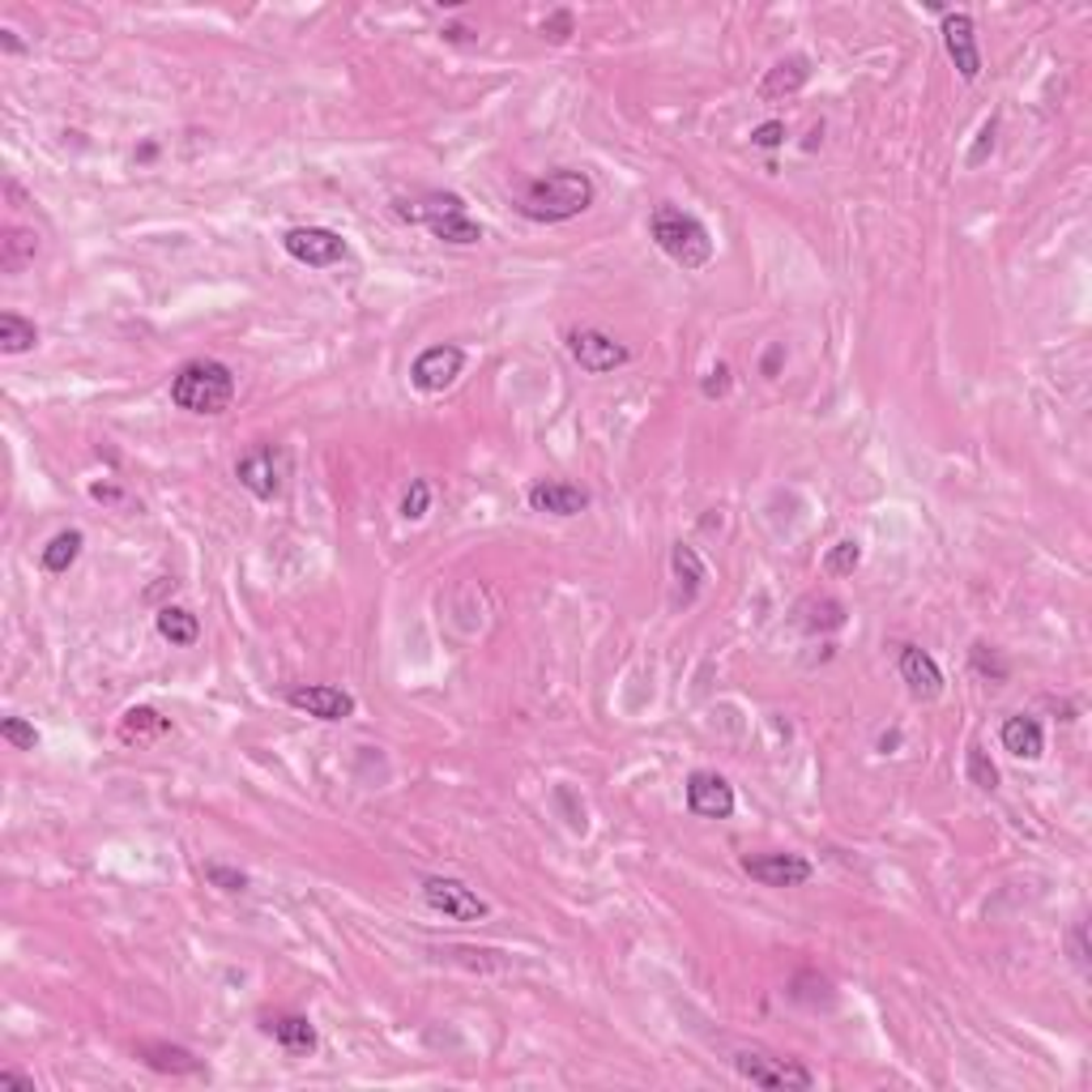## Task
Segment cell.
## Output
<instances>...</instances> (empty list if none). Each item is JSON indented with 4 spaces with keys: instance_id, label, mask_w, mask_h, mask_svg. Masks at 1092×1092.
<instances>
[{
    "instance_id": "b9f144b4",
    "label": "cell",
    "mask_w": 1092,
    "mask_h": 1092,
    "mask_svg": "<svg viewBox=\"0 0 1092 1092\" xmlns=\"http://www.w3.org/2000/svg\"><path fill=\"white\" fill-rule=\"evenodd\" d=\"M781 358H785V346H772L764 354V376H777V367H781Z\"/></svg>"
},
{
    "instance_id": "2e32d148",
    "label": "cell",
    "mask_w": 1092,
    "mask_h": 1092,
    "mask_svg": "<svg viewBox=\"0 0 1092 1092\" xmlns=\"http://www.w3.org/2000/svg\"><path fill=\"white\" fill-rule=\"evenodd\" d=\"M900 678L909 683V696L913 700H922V705H931L943 696V671H939V662H934L927 649H918V644H904L900 649Z\"/></svg>"
},
{
    "instance_id": "f1b7e54d",
    "label": "cell",
    "mask_w": 1092,
    "mask_h": 1092,
    "mask_svg": "<svg viewBox=\"0 0 1092 1092\" xmlns=\"http://www.w3.org/2000/svg\"><path fill=\"white\" fill-rule=\"evenodd\" d=\"M858 564H863V543H858V538H841V543L824 555V568H828L833 577H849Z\"/></svg>"
},
{
    "instance_id": "1f68e13d",
    "label": "cell",
    "mask_w": 1092,
    "mask_h": 1092,
    "mask_svg": "<svg viewBox=\"0 0 1092 1092\" xmlns=\"http://www.w3.org/2000/svg\"><path fill=\"white\" fill-rule=\"evenodd\" d=\"M205 879H210L218 892H226V897L248 892V875H244V870H235V867H223V863H205Z\"/></svg>"
},
{
    "instance_id": "6da1fadb",
    "label": "cell",
    "mask_w": 1092,
    "mask_h": 1092,
    "mask_svg": "<svg viewBox=\"0 0 1092 1092\" xmlns=\"http://www.w3.org/2000/svg\"><path fill=\"white\" fill-rule=\"evenodd\" d=\"M593 205V180L585 171L572 167H559V171H546L538 180H529L521 196H516V210L529 218V223H572L585 210Z\"/></svg>"
},
{
    "instance_id": "ba28073f",
    "label": "cell",
    "mask_w": 1092,
    "mask_h": 1092,
    "mask_svg": "<svg viewBox=\"0 0 1092 1092\" xmlns=\"http://www.w3.org/2000/svg\"><path fill=\"white\" fill-rule=\"evenodd\" d=\"M282 248H287L290 260L308 265V269H329V265H342L346 260V239L329 226H295L282 235Z\"/></svg>"
},
{
    "instance_id": "30bf717a",
    "label": "cell",
    "mask_w": 1092,
    "mask_h": 1092,
    "mask_svg": "<svg viewBox=\"0 0 1092 1092\" xmlns=\"http://www.w3.org/2000/svg\"><path fill=\"white\" fill-rule=\"evenodd\" d=\"M687 811L700 820H730L735 815V785L721 772L696 769L687 777Z\"/></svg>"
},
{
    "instance_id": "7402d4cb",
    "label": "cell",
    "mask_w": 1092,
    "mask_h": 1092,
    "mask_svg": "<svg viewBox=\"0 0 1092 1092\" xmlns=\"http://www.w3.org/2000/svg\"><path fill=\"white\" fill-rule=\"evenodd\" d=\"M39 257V235L26 226H4L0 235V269L4 274H22L26 265H34Z\"/></svg>"
},
{
    "instance_id": "d6986e66",
    "label": "cell",
    "mask_w": 1092,
    "mask_h": 1092,
    "mask_svg": "<svg viewBox=\"0 0 1092 1092\" xmlns=\"http://www.w3.org/2000/svg\"><path fill=\"white\" fill-rule=\"evenodd\" d=\"M265 1032L287 1050V1054H312L317 1050V1028L299 1011H282V1016H265Z\"/></svg>"
},
{
    "instance_id": "d4e9b609",
    "label": "cell",
    "mask_w": 1092,
    "mask_h": 1092,
    "mask_svg": "<svg viewBox=\"0 0 1092 1092\" xmlns=\"http://www.w3.org/2000/svg\"><path fill=\"white\" fill-rule=\"evenodd\" d=\"M799 623L806 632H836V628H845V602L833 593L806 598V602H799Z\"/></svg>"
},
{
    "instance_id": "d6a6232c",
    "label": "cell",
    "mask_w": 1092,
    "mask_h": 1092,
    "mask_svg": "<svg viewBox=\"0 0 1092 1092\" xmlns=\"http://www.w3.org/2000/svg\"><path fill=\"white\" fill-rule=\"evenodd\" d=\"M427 513H431V482L415 479L410 482V491L402 495V516H406V521H422Z\"/></svg>"
},
{
    "instance_id": "277c9868",
    "label": "cell",
    "mask_w": 1092,
    "mask_h": 1092,
    "mask_svg": "<svg viewBox=\"0 0 1092 1092\" xmlns=\"http://www.w3.org/2000/svg\"><path fill=\"white\" fill-rule=\"evenodd\" d=\"M402 218L422 223L440 244H452V248H474V244H482V226L470 218L465 201L457 193H427L418 205H402Z\"/></svg>"
},
{
    "instance_id": "ffe728a7",
    "label": "cell",
    "mask_w": 1092,
    "mask_h": 1092,
    "mask_svg": "<svg viewBox=\"0 0 1092 1092\" xmlns=\"http://www.w3.org/2000/svg\"><path fill=\"white\" fill-rule=\"evenodd\" d=\"M1003 747L1016 756V760H1041V751H1046V730H1041V721L1037 717H1028V713H1016V717H1007L1003 721Z\"/></svg>"
},
{
    "instance_id": "4316f807",
    "label": "cell",
    "mask_w": 1092,
    "mask_h": 1092,
    "mask_svg": "<svg viewBox=\"0 0 1092 1092\" xmlns=\"http://www.w3.org/2000/svg\"><path fill=\"white\" fill-rule=\"evenodd\" d=\"M39 346V329L34 321L18 317V312H0V351L4 354H26Z\"/></svg>"
},
{
    "instance_id": "f546056e",
    "label": "cell",
    "mask_w": 1092,
    "mask_h": 1092,
    "mask_svg": "<svg viewBox=\"0 0 1092 1092\" xmlns=\"http://www.w3.org/2000/svg\"><path fill=\"white\" fill-rule=\"evenodd\" d=\"M0 739L9 742L13 751H34L39 747V730H34L26 717H4L0 721Z\"/></svg>"
},
{
    "instance_id": "3957f363",
    "label": "cell",
    "mask_w": 1092,
    "mask_h": 1092,
    "mask_svg": "<svg viewBox=\"0 0 1092 1092\" xmlns=\"http://www.w3.org/2000/svg\"><path fill=\"white\" fill-rule=\"evenodd\" d=\"M649 235L687 274H700L708 260H713V235H708V226L696 214L678 210V205H657L653 218H649Z\"/></svg>"
},
{
    "instance_id": "cb8c5ba5",
    "label": "cell",
    "mask_w": 1092,
    "mask_h": 1092,
    "mask_svg": "<svg viewBox=\"0 0 1092 1092\" xmlns=\"http://www.w3.org/2000/svg\"><path fill=\"white\" fill-rule=\"evenodd\" d=\"M154 628H159L162 641L175 644V649H189V644L201 641V619L193 611H184V607H162L154 614Z\"/></svg>"
},
{
    "instance_id": "484cf974",
    "label": "cell",
    "mask_w": 1092,
    "mask_h": 1092,
    "mask_svg": "<svg viewBox=\"0 0 1092 1092\" xmlns=\"http://www.w3.org/2000/svg\"><path fill=\"white\" fill-rule=\"evenodd\" d=\"M167 730H171V721L162 717L159 708H146V705L129 708V713H125V721H120V739L125 742L159 739V735H167Z\"/></svg>"
},
{
    "instance_id": "603a6c76",
    "label": "cell",
    "mask_w": 1092,
    "mask_h": 1092,
    "mask_svg": "<svg viewBox=\"0 0 1092 1092\" xmlns=\"http://www.w3.org/2000/svg\"><path fill=\"white\" fill-rule=\"evenodd\" d=\"M82 546H86V534L82 529H61L52 543L43 546V555H39V564H43V572H52V577H65L68 568L82 559Z\"/></svg>"
},
{
    "instance_id": "8fae6325",
    "label": "cell",
    "mask_w": 1092,
    "mask_h": 1092,
    "mask_svg": "<svg viewBox=\"0 0 1092 1092\" xmlns=\"http://www.w3.org/2000/svg\"><path fill=\"white\" fill-rule=\"evenodd\" d=\"M742 870L764 888H803L815 875V867L806 863L803 854H747Z\"/></svg>"
},
{
    "instance_id": "d590c367",
    "label": "cell",
    "mask_w": 1092,
    "mask_h": 1092,
    "mask_svg": "<svg viewBox=\"0 0 1092 1092\" xmlns=\"http://www.w3.org/2000/svg\"><path fill=\"white\" fill-rule=\"evenodd\" d=\"M995 132H998V120H986V125H982V132H977V146H973V150H968V159H964L968 167H982V162L991 159V150H995Z\"/></svg>"
},
{
    "instance_id": "5bb4252c",
    "label": "cell",
    "mask_w": 1092,
    "mask_h": 1092,
    "mask_svg": "<svg viewBox=\"0 0 1092 1092\" xmlns=\"http://www.w3.org/2000/svg\"><path fill=\"white\" fill-rule=\"evenodd\" d=\"M287 705L317 717V721H351L354 717V696L342 687H329V683H308V687H290Z\"/></svg>"
},
{
    "instance_id": "7c38bea8",
    "label": "cell",
    "mask_w": 1092,
    "mask_h": 1092,
    "mask_svg": "<svg viewBox=\"0 0 1092 1092\" xmlns=\"http://www.w3.org/2000/svg\"><path fill=\"white\" fill-rule=\"evenodd\" d=\"M943 47H948V61L956 65L964 82H977L982 77V52H977V26L968 13H943Z\"/></svg>"
},
{
    "instance_id": "ac0fdd59",
    "label": "cell",
    "mask_w": 1092,
    "mask_h": 1092,
    "mask_svg": "<svg viewBox=\"0 0 1092 1092\" xmlns=\"http://www.w3.org/2000/svg\"><path fill=\"white\" fill-rule=\"evenodd\" d=\"M806 82H811V56L794 52V56L777 61V65L764 73V82H760V98H764V103L790 98V95H799Z\"/></svg>"
},
{
    "instance_id": "9c48e42d",
    "label": "cell",
    "mask_w": 1092,
    "mask_h": 1092,
    "mask_svg": "<svg viewBox=\"0 0 1092 1092\" xmlns=\"http://www.w3.org/2000/svg\"><path fill=\"white\" fill-rule=\"evenodd\" d=\"M568 354L577 358L580 372H589V376H607L614 367H623L632 351L611 338V333H602V329H572L568 333Z\"/></svg>"
},
{
    "instance_id": "4dcf8cb0",
    "label": "cell",
    "mask_w": 1092,
    "mask_h": 1092,
    "mask_svg": "<svg viewBox=\"0 0 1092 1092\" xmlns=\"http://www.w3.org/2000/svg\"><path fill=\"white\" fill-rule=\"evenodd\" d=\"M968 662H973V671H977L982 678H995V683L1007 678V662L998 657L991 644H982V641L973 644V649H968Z\"/></svg>"
},
{
    "instance_id": "836d02e7",
    "label": "cell",
    "mask_w": 1092,
    "mask_h": 1092,
    "mask_svg": "<svg viewBox=\"0 0 1092 1092\" xmlns=\"http://www.w3.org/2000/svg\"><path fill=\"white\" fill-rule=\"evenodd\" d=\"M577 31V18H572V9H555V13H546L538 34H543L546 43H568Z\"/></svg>"
},
{
    "instance_id": "8992f818",
    "label": "cell",
    "mask_w": 1092,
    "mask_h": 1092,
    "mask_svg": "<svg viewBox=\"0 0 1092 1092\" xmlns=\"http://www.w3.org/2000/svg\"><path fill=\"white\" fill-rule=\"evenodd\" d=\"M418 892H422V900H427L431 913H440V918H449V922H482V918L491 913V904H486L470 884L449 879V875H427Z\"/></svg>"
},
{
    "instance_id": "83f0119b",
    "label": "cell",
    "mask_w": 1092,
    "mask_h": 1092,
    "mask_svg": "<svg viewBox=\"0 0 1092 1092\" xmlns=\"http://www.w3.org/2000/svg\"><path fill=\"white\" fill-rule=\"evenodd\" d=\"M964 777H968L982 794H995L998 790V769H995V760L986 756L982 742H968V751H964Z\"/></svg>"
},
{
    "instance_id": "52a82bcc",
    "label": "cell",
    "mask_w": 1092,
    "mask_h": 1092,
    "mask_svg": "<svg viewBox=\"0 0 1092 1092\" xmlns=\"http://www.w3.org/2000/svg\"><path fill=\"white\" fill-rule=\"evenodd\" d=\"M235 479L244 491H253L257 500H278L282 495V482H287V452L278 445H253L235 461Z\"/></svg>"
},
{
    "instance_id": "4fadbf2b",
    "label": "cell",
    "mask_w": 1092,
    "mask_h": 1092,
    "mask_svg": "<svg viewBox=\"0 0 1092 1092\" xmlns=\"http://www.w3.org/2000/svg\"><path fill=\"white\" fill-rule=\"evenodd\" d=\"M465 372V351L461 346H431L415 358L410 367V385L418 393H445L449 385H457V376Z\"/></svg>"
},
{
    "instance_id": "7bdbcfd3",
    "label": "cell",
    "mask_w": 1092,
    "mask_h": 1092,
    "mask_svg": "<svg viewBox=\"0 0 1092 1092\" xmlns=\"http://www.w3.org/2000/svg\"><path fill=\"white\" fill-rule=\"evenodd\" d=\"M445 34V43H470L474 39V31H465V26H449V31H440Z\"/></svg>"
},
{
    "instance_id": "8d00e7d4",
    "label": "cell",
    "mask_w": 1092,
    "mask_h": 1092,
    "mask_svg": "<svg viewBox=\"0 0 1092 1092\" xmlns=\"http://www.w3.org/2000/svg\"><path fill=\"white\" fill-rule=\"evenodd\" d=\"M751 146H760V150H777V146H785V125H781V120H764L760 129L751 132Z\"/></svg>"
},
{
    "instance_id": "60d3db41",
    "label": "cell",
    "mask_w": 1092,
    "mask_h": 1092,
    "mask_svg": "<svg viewBox=\"0 0 1092 1092\" xmlns=\"http://www.w3.org/2000/svg\"><path fill=\"white\" fill-rule=\"evenodd\" d=\"M90 495H95L98 504H120V500H125V495H120L116 486H103V482H95V486H90Z\"/></svg>"
},
{
    "instance_id": "9a60e30c",
    "label": "cell",
    "mask_w": 1092,
    "mask_h": 1092,
    "mask_svg": "<svg viewBox=\"0 0 1092 1092\" xmlns=\"http://www.w3.org/2000/svg\"><path fill=\"white\" fill-rule=\"evenodd\" d=\"M525 500H529L534 513H546V516H580L589 508V491L577 486V482H564V479H538L529 491H525Z\"/></svg>"
},
{
    "instance_id": "44dd1931",
    "label": "cell",
    "mask_w": 1092,
    "mask_h": 1092,
    "mask_svg": "<svg viewBox=\"0 0 1092 1092\" xmlns=\"http://www.w3.org/2000/svg\"><path fill=\"white\" fill-rule=\"evenodd\" d=\"M671 568H675V580H678V607H692L708 580L705 559L696 555V546L678 543L675 550H671Z\"/></svg>"
},
{
    "instance_id": "5b68a950",
    "label": "cell",
    "mask_w": 1092,
    "mask_h": 1092,
    "mask_svg": "<svg viewBox=\"0 0 1092 1092\" xmlns=\"http://www.w3.org/2000/svg\"><path fill=\"white\" fill-rule=\"evenodd\" d=\"M735 1071H739L747 1084L756 1089H785V1092H806L815 1089V1071L799 1059H777L764 1050H739L735 1054Z\"/></svg>"
},
{
    "instance_id": "e0dca14e",
    "label": "cell",
    "mask_w": 1092,
    "mask_h": 1092,
    "mask_svg": "<svg viewBox=\"0 0 1092 1092\" xmlns=\"http://www.w3.org/2000/svg\"><path fill=\"white\" fill-rule=\"evenodd\" d=\"M132 1054L159 1075H205V1062L196 1059L193 1050L171 1046V1041H137Z\"/></svg>"
},
{
    "instance_id": "74e56055",
    "label": "cell",
    "mask_w": 1092,
    "mask_h": 1092,
    "mask_svg": "<svg viewBox=\"0 0 1092 1092\" xmlns=\"http://www.w3.org/2000/svg\"><path fill=\"white\" fill-rule=\"evenodd\" d=\"M1067 948H1071V961L1080 973H1089V943H1084V922H1075L1071 931H1067Z\"/></svg>"
},
{
    "instance_id": "7a4b0ae2",
    "label": "cell",
    "mask_w": 1092,
    "mask_h": 1092,
    "mask_svg": "<svg viewBox=\"0 0 1092 1092\" xmlns=\"http://www.w3.org/2000/svg\"><path fill=\"white\" fill-rule=\"evenodd\" d=\"M171 402L189 415L214 418L226 415L231 402H235V372L218 363V358H193L175 372L171 381Z\"/></svg>"
},
{
    "instance_id": "f35d334b",
    "label": "cell",
    "mask_w": 1092,
    "mask_h": 1092,
    "mask_svg": "<svg viewBox=\"0 0 1092 1092\" xmlns=\"http://www.w3.org/2000/svg\"><path fill=\"white\" fill-rule=\"evenodd\" d=\"M0 1089L34 1092V1080H31V1075H22V1071H13V1067H4V1071H0Z\"/></svg>"
},
{
    "instance_id": "e575fe53",
    "label": "cell",
    "mask_w": 1092,
    "mask_h": 1092,
    "mask_svg": "<svg viewBox=\"0 0 1092 1092\" xmlns=\"http://www.w3.org/2000/svg\"><path fill=\"white\" fill-rule=\"evenodd\" d=\"M730 385H735L730 367H726V363H713V367L705 372V381H700V393H705L708 402H717V397H726V393H730Z\"/></svg>"
},
{
    "instance_id": "ab89813d",
    "label": "cell",
    "mask_w": 1092,
    "mask_h": 1092,
    "mask_svg": "<svg viewBox=\"0 0 1092 1092\" xmlns=\"http://www.w3.org/2000/svg\"><path fill=\"white\" fill-rule=\"evenodd\" d=\"M0 52H9V56H22V52H26V43L18 39V31H0Z\"/></svg>"
}]
</instances>
